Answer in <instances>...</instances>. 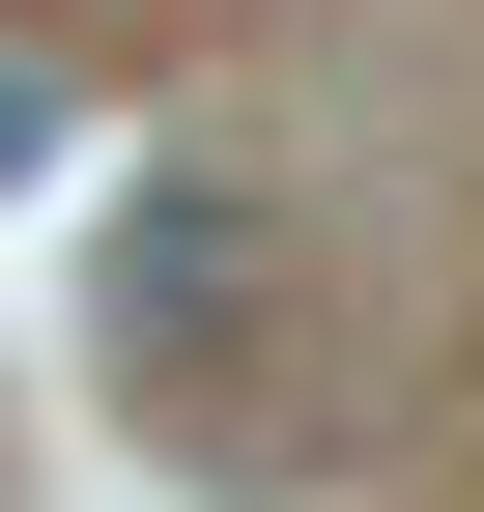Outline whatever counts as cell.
<instances>
[{
	"label": "cell",
	"instance_id": "obj_1",
	"mask_svg": "<svg viewBox=\"0 0 484 512\" xmlns=\"http://www.w3.org/2000/svg\"><path fill=\"white\" fill-rule=\"evenodd\" d=\"M257 285H285V228L228 200V171H171V200H114V342H228Z\"/></svg>",
	"mask_w": 484,
	"mask_h": 512
}]
</instances>
